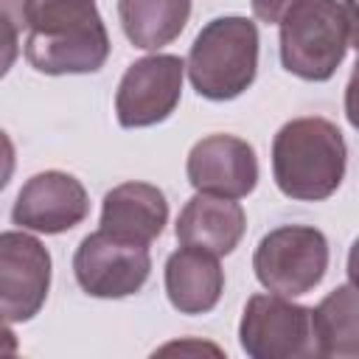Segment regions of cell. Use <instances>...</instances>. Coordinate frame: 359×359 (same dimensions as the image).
Here are the masks:
<instances>
[{"label": "cell", "instance_id": "cell-15", "mask_svg": "<svg viewBox=\"0 0 359 359\" xmlns=\"http://www.w3.org/2000/svg\"><path fill=\"white\" fill-rule=\"evenodd\" d=\"M191 0H118V20L126 39L140 50L171 45L188 25Z\"/></svg>", "mask_w": 359, "mask_h": 359}, {"label": "cell", "instance_id": "cell-12", "mask_svg": "<svg viewBox=\"0 0 359 359\" xmlns=\"http://www.w3.org/2000/svg\"><path fill=\"white\" fill-rule=\"evenodd\" d=\"M168 222L165 194L151 182H121L104 194L101 202V230L115 238L151 244Z\"/></svg>", "mask_w": 359, "mask_h": 359}, {"label": "cell", "instance_id": "cell-13", "mask_svg": "<svg viewBox=\"0 0 359 359\" xmlns=\"http://www.w3.org/2000/svg\"><path fill=\"white\" fill-rule=\"evenodd\" d=\"M247 230L244 208L236 199L196 191L177 219V241L213 255H230Z\"/></svg>", "mask_w": 359, "mask_h": 359}, {"label": "cell", "instance_id": "cell-21", "mask_svg": "<svg viewBox=\"0 0 359 359\" xmlns=\"http://www.w3.org/2000/svg\"><path fill=\"white\" fill-rule=\"evenodd\" d=\"M348 280L359 286V238L351 244V252H348Z\"/></svg>", "mask_w": 359, "mask_h": 359}, {"label": "cell", "instance_id": "cell-5", "mask_svg": "<svg viewBox=\"0 0 359 359\" xmlns=\"http://www.w3.org/2000/svg\"><path fill=\"white\" fill-rule=\"evenodd\" d=\"M328 238L311 224H280L269 230L255 252L252 269L266 292L283 297L309 294L328 269Z\"/></svg>", "mask_w": 359, "mask_h": 359}, {"label": "cell", "instance_id": "cell-11", "mask_svg": "<svg viewBox=\"0 0 359 359\" xmlns=\"http://www.w3.org/2000/svg\"><path fill=\"white\" fill-rule=\"evenodd\" d=\"M194 191L241 199L258 185L255 149L236 135H208L194 143L185 163Z\"/></svg>", "mask_w": 359, "mask_h": 359}, {"label": "cell", "instance_id": "cell-7", "mask_svg": "<svg viewBox=\"0 0 359 359\" xmlns=\"http://www.w3.org/2000/svg\"><path fill=\"white\" fill-rule=\"evenodd\" d=\"M151 272L146 244L123 241L107 230L84 236L73 255V275L84 294L101 300H121L143 289Z\"/></svg>", "mask_w": 359, "mask_h": 359}, {"label": "cell", "instance_id": "cell-20", "mask_svg": "<svg viewBox=\"0 0 359 359\" xmlns=\"http://www.w3.org/2000/svg\"><path fill=\"white\" fill-rule=\"evenodd\" d=\"M342 6H345V17H348L351 48L359 50V0H342Z\"/></svg>", "mask_w": 359, "mask_h": 359}, {"label": "cell", "instance_id": "cell-1", "mask_svg": "<svg viewBox=\"0 0 359 359\" xmlns=\"http://www.w3.org/2000/svg\"><path fill=\"white\" fill-rule=\"evenodd\" d=\"M25 62L45 76L98 73L109 34L95 0H25Z\"/></svg>", "mask_w": 359, "mask_h": 359}, {"label": "cell", "instance_id": "cell-19", "mask_svg": "<svg viewBox=\"0 0 359 359\" xmlns=\"http://www.w3.org/2000/svg\"><path fill=\"white\" fill-rule=\"evenodd\" d=\"M345 118L359 132V59H356L351 79H348V87H345Z\"/></svg>", "mask_w": 359, "mask_h": 359}, {"label": "cell", "instance_id": "cell-10", "mask_svg": "<svg viewBox=\"0 0 359 359\" xmlns=\"http://www.w3.org/2000/svg\"><path fill=\"white\" fill-rule=\"evenodd\" d=\"M90 213V196L81 180L67 171H39L28 177L14 199L11 222L22 230L59 236L81 224Z\"/></svg>", "mask_w": 359, "mask_h": 359}, {"label": "cell", "instance_id": "cell-8", "mask_svg": "<svg viewBox=\"0 0 359 359\" xmlns=\"http://www.w3.org/2000/svg\"><path fill=\"white\" fill-rule=\"evenodd\" d=\"M185 62L174 53H151L126 67L115 90V118L123 129L163 123L180 104Z\"/></svg>", "mask_w": 359, "mask_h": 359}, {"label": "cell", "instance_id": "cell-18", "mask_svg": "<svg viewBox=\"0 0 359 359\" xmlns=\"http://www.w3.org/2000/svg\"><path fill=\"white\" fill-rule=\"evenodd\" d=\"M292 3H294V0H250L255 20L266 22V25H278L280 17H283V11H286Z\"/></svg>", "mask_w": 359, "mask_h": 359}, {"label": "cell", "instance_id": "cell-2", "mask_svg": "<svg viewBox=\"0 0 359 359\" xmlns=\"http://www.w3.org/2000/svg\"><path fill=\"white\" fill-rule=\"evenodd\" d=\"M348 168V146L337 123L320 115L292 118L272 137V177L283 196L323 202L337 194Z\"/></svg>", "mask_w": 359, "mask_h": 359}, {"label": "cell", "instance_id": "cell-6", "mask_svg": "<svg viewBox=\"0 0 359 359\" xmlns=\"http://www.w3.org/2000/svg\"><path fill=\"white\" fill-rule=\"evenodd\" d=\"M241 351L252 359H311L320 356L314 309L283 294H252L238 323Z\"/></svg>", "mask_w": 359, "mask_h": 359}, {"label": "cell", "instance_id": "cell-4", "mask_svg": "<svg viewBox=\"0 0 359 359\" xmlns=\"http://www.w3.org/2000/svg\"><path fill=\"white\" fill-rule=\"evenodd\" d=\"M280 65L303 81H328L351 45L339 0H294L280 22Z\"/></svg>", "mask_w": 359, "mask_h": 359}, {"label": "cell", "instance_id": "cell-3", "mask_svg": "<svg viewBox=\"0 0 359 359\" xmlns=\"http://www.w3.org/2000/svg\"><path fill=\"white\" fill-rule=\"evenodd\" d=\"M258 25L247 17H216L196 34L185 73L196 95L208 101H233L252 87L258 73Z\"/></svg>", "mask_w": 359, "mask_h": 359}, {"label": "cell", "instance_id": "cell-16", "mask_svg": "<svg viewBox=\"0 0 359 359\" xmlns=\"http://www.w3.org/2000/svg\"><path fill=\"white\" fill-rule=\"evenodd\" d=\"M317 351L325 359H359V286L342 283L314 306Z\"/></svg>", "mask_w": 359, "mask_h": 359}, {"label": "cell", "instance_id": "cell-17", "mask_svg": "<svg viewBox=\"0 0 359 359\" xmlns=\"http://www.w3.org/2000/svg\"><path fill=\"white\" fill-rule=\"evenodd\" d=\"M3 25H6V67L14 59V42H17V31L25 28V0H3Z\"/></svg>", "mask_w": 359, "mask_h": 359}, {"label": "cell", "instance_id": "cell-9", "mask_svg": "<svg viewBox=\"0 0 359 359\" xmlns=\"http://www.w3.org/2000/svg\"><path fill=\"white\" fill-rule=\"evenodd\" d=\"M50 289V252L36 236L0 233V314L6 325L34 320Z\"/></svg>", "mask_w": 359, "mask_h": 359}, {"label": "cell", "instance_id": "cell-14", "mask_svg": "<svg viewBox=\"0 0 359 359\" xmlns=\"http://www.w3.org/2000/svg\"><path fill=\"white\" fill-rule=\"evenodd\" d=\"M224 292V269L219 255L180 247L165 261V294L180 314H208Z\"/></svg>", "mask_w": 359, "mask_h": 359}]
</instances>
